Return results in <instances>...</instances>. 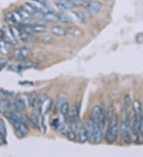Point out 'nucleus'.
<instances>
[{"instance_id": "e433bc0d", "label": "nucleus", "mask_w": 143, "mask_h": 157, "mask_svg": "<svg viewBox=\"0 0 143 157\" xmlns=\"http://www.w3.org/2000/svg\"><path fill=\"white\" fill-rule=\"evenodd\" d=\"M7 63L8 62H7V59H5V58H0V71L2 70L5 67L7 66Z\"/></svg>"}, {"instance_id": "f8f14e48", "label": "nucleus", "mask_w": 143, "mask_h": 157, "mask_svg": "<svg viewBox=\"0 0 143 157\" xmlns=\"http://www.w3.org/2000/svg\"><path fill=\"white\" fill-rule=\"evenodd\" d=\"M14 107H15L16 110L18 111H23L26 107V98L23 95H18L15 98V102H14Z\"/></svg>"}, {"instance_id": "c756f323", "label": "nucleus", "mask_w": 143, "mask_h": 157, "mask_svg": "<svg viewBox=\"0 0 143 157\" xmlns=\"http://www.w3.org/2000/svg\"><path fill=\"white\" fill-rule=\"evenodd\" d=\"M18 13L20 14V15L22 16V18H23V20H26V19L28 20V19H29V18H31L32 16H33L32 14H30L29 13H28L27 11H26L25 10H23L22 7H21L20 9L18 10Z\"/></svg>"}, {"instance_id": "7c9ffc66", "label": "nucleus", "mask_w": 143, "mask_h": 157, "mask_svg": "<svg viewBox=\"0 0 143 157\" xmlns=\"http://www.w3.org/2000/svg\"><path fill=\"white\" fill-rule=\"evenodd\" d=\"M124 102H125V106H126V110H127L130 107H132V102L131 99H130V96L129 95H126L125 96V98H124Z\"/></svg>"}, {"instance_id": "f03ea898", "label": "nucleus", "mask_w": 143, "mask_h": 157, "mask_svg": "<svg viewBox=\"0 0 143 157\" xmlns=\"http://www.w3.org/2000/svg\"><path fill=\"white\" fill-rule=\"evenodd\" d=\"M123 113L122 117V122H121V133L122 137L126 144H130L132 140V133H131V125H130V120L127 112Z\"/></svg>"}, {"instance_id": "6ab92c4d", "label": "nucleus", "mask_w": 143, "mask_h": 157, "mask_svg": "<svg viewBox=\"0 0 143 157\" xmlns=\"http://www.w3.org/2000/svg\"><path fill=\"white\" fill-rule=\"evenodd\" d=\"M10 106H11V104H10L8 99L0 98V113H5L7 110H9Z\"/></svg>"}, {"instance_id": "c9c22d12", "label": "nucleus", "mask_w": 143, "mask_h": 157, "mask_svg": "<svg viewBox=\"0 0 143 157\" xmlns=\"http://www.w3.org/2000/svg\"><path fill=\"white\" fill-rule=\"evenodd\" d=\"M138 131H139V133L141 134V137H143V114L141 115L140 120H139Z\"/></svg>"}, {"instance_id": "412c9836", "label": "nucleus", "mask_w": 143, "mask_h": 157, "mask_svg": "<svg viewBox=\"0 0 143 157\" xmlns=\"http://www.w3.org/2000/svg\"><path fill=\"white\" fill-rule=\"evenodd\" d=\"M66 31H67V34H69L71 36H79L83 33L82 30L76 26L68 27L66 29Z\"/></svg>"}, {"instance_id": "473e14b6", "label": "nucleus", "mask_w": 143, "mask_h": 157, "mask_svg": "<svg viewBox=\"0 0 143 157\" xmlns=\"http://www.w3.org/2000/svg\"><path fill=\"white\" fill-rule=\"evenodd\" d=\"M33 16H34L36 19H38V20H44L45 13H44V12H42V11H36L35 13L33 14Z\"/></svg>"}, {"instance_id": "393cba45", "label": "nucleus", "mask_w": 143, "mask_h": 157, "mask_svg": "<svg viewBox=\"0 0 143 157\" xmlns=\"http://www.w3.org/2000/svg\"><path fill=\"white\" fill-rule=\"evenodd\" d=\"M52 125L53 126L54 129L56 131H61L64 129V128H65V126H64L63 123L60 122V121L58 119V118H55V119L53 120V122H52Z\"/></svg>"}, {"instance_id": "7ed1b4c3", "label": "nucleus", "mask_w": 143, "mask_h": 157, "mask_svg": "<svg viewBox=\"0 0 143 157\" xmlns=\"http://www.w3.org/2000/svg\"><path fill=\"white\" fill-rule=\"evenodd\" d=\"M93 122H96V124H98L100 128L103 129L105 127L106 121H107V114L104 108L99 105H96L93 106L92 110V118Z\"/></svg>"}, {"instance_id": "f704fd0d", "label": "nucleus", "mask_w": 143, "mask_h": 157, "mask_svg": "<svg viewBox=\"0 0 143 157\" xmlns=\"http://www.w3.org/2000/svg\"><path fill=\"white\" fill-rule=\"evenodd\" d=\"M65 102V99L64 97H60L59 99L57 100V102H56V108H57V110H60L61 106H63V104Z\"/></svg>"}, {"instance_id": "4468645a", "label": "nucleus", "mask_w": 143, "mask_h": 157, "mask_svg": "<svg viewBox=\"0 0 143 157\" xmlns=\"http://www.w3.org/2000/svg\"><path fill=\"white\" fill-rule=\"evenodd\" d=\"M29 27L31 28L33 33H45L47 29V26L41 23H34V24H29Z\"/></svg>"}, {"instance_id": "423d86ee", "label": "nucleus", "mask_w": 143, "mask_h": 157, "mask_svg": "<svg viewBox=\"0 0 143 157\" xmlns=\"http://www.w3.org/2000/svg\"><path fill=\"white\" fill-rule=\"evenodd\" d=\"M31 55V49L28 47H22L19 49H16L14 53V57L16 60L24 61Z\"/></svg>"}, {"instance_id": "dca6fc26", "label": "nucleus", "mask_w": 143, "mask_h": 157, "mask_svg": "<svg viewBox=\"0 0 143 157\" xmlns=\"http://www.w3.org/2000/svg\"><path fill=\"white\" fill-rule=\"evenodd\" d=\"M60 112L62 115L63 118L65 120V122H68V117H69V113H70V107L69 104L67 102H65L63 106H61V108L60 110Z\"/></svg>"}, {"instance_id": "ddd939ff", "label": "nucleus", "mask_w": 143, "mask_h": 157, "mask_svg": "<svg viewBox=\"0 0 143 157\" xmlns=\"http://www.w3.org/2000/svg\"><path fill=\"white\" fill-rule=\"evenodd\" d=\"M50 31L54 36H56V37H65V36L67 35L66 29H65L64 27L60 26H52Z\"/></svg>"}, {"instance_id": "c85d7f7f", "label": "nucleus", "mask_w": 143, "mask_h": 157, "mask_svg": "<svg viewBox=\"0 0 143 157\" xmlns=\"http://www.w3.org/2000/svg\"><path fill=\"white\" fill-rule=\"evenodd\" d=\"M13 14V18H14V24L15 23H22L23 22V18H22V16L20 15V14L18 13V11H14L12 13Z\"/></svg>"}, {"instance_id": "39448f33", "label": "nucleus", "mask_w": 143, "mask_h": 157, "mask_svg": "<svg viewBox=\"0 0 143 157\" xmlns=\"http://www.w3.org/2000/svg\"><path fill=\"white\" fill-rule=\"evenodd\" d=\"M52 105H53V101L50 98H48L45 95H41L39 98V102H38V110L39 113H41L42 115L47 113L50 110H51Z\"/></svg>"}, {"instance_id": "cd10ccee", "label": "nucleus", "mask_w": 143, "mask_h": 157, "mask_svg": "<svg viewBox=\"0 0 143 157\" xmlns=\"http://www.w3.org/2000/svg\"><path fill=\"white\" fill-rule=\"evenodd\" d=\"M4 19H5V22H7V23H8V24L10 25L14 24V22L13 14H12L11 12H10V11H7V12L5 13Z\"/></svg>"}, {"instance_id": "f257e3e1", "label": "nucleus", "mask_w": 143, "mask_h": 157, "mask_svg": "<svg viewBox=\"0 0 143 157\" xmlns=\"http://www.w3.org/2000/svg\"><path fill=\"white\" fill-rule=\"evenodd\" d=\"M119 118L117 114H113L111 117L110 122L107 128L106 129L105 133V140L107 142L110 144H113L116 142L119 137Z\"/></svg>"}, {"instance_id": "5701e85b", "label": "nucleus", "mask_w": 143, "mask_h": 157, "mask_svg": "<svg viewBox=\"0 0 143 157\" xmlns=\"http://www.w3.org/2000/svg\"><path fill=\"white\" fill-rule=\"evenodd\" d=\"M44 20L50 22H56L58 21V18H57L56 14H54L52 11H50V12H48V13H45Z\"/></svg>"}, {"instance_id": "58836bf2", "label": "nucleus", "mask_w": 143, "mask_h": 157, "mask_svg": "<svg viewBox=\"0 0 143 157\" xmlns=\"http://www.w3.org/2000/svg\"><path fill=\"white\" fill-rule=\"evenodd\" d=\"M43 1H45V2H47V1H49V0H43Z\"/></svg>"}, {"instance_id": "2f4dec72", "label": "nucleus", "mask_w": 143, "mask_h": 157, "mask_svg": "<svg viewBox=\"0 0 143 157\" xmlns=\"http://www.w3.org/2000/svg\"><path fill=\"white\" fill-rule=\"evenodd\" d=\"M73 14H75L77 19L79 21H81V22H84L85 21V15L84 14L83 12L81 11H73Z\"/></svg>"}, {"instance_id": "aec40b11", "label": "nucleus", "mask_w": 143, "mask_h": 157, "mask_svg": "<svg viewBox=\"0 0 143 157\" xmlns=\"http://www.w3.org/2000/svg\"><path fill=\"white\" fill-rule=\"evenodd\" d=\"M11 44L5 42L2 39L0 40V51L2 54H8L11 52Z\"/></svg>"}, {"instance_id": "9b49d317", "label": "nucleus", "mask_w": 143, "mask_h": 157, "mask_svg": "<svg viewBox=\"0 0 143 157\" xmlns=\"http://www.w3.org/2000/svg\"><path fill=\"white\" fill-rule=\"evenodd\" d=\"M132 109L134 111V117H135L138 119H140L142 115V106H141V102L139 100H134L132 102Z\"/></svg>"}, {"instance_id": "20e7f679", "label": "nucleus", "mask_w": 143, "mask_h": 157, "mask_svg": "<svg viewBox=\"0 0 143 157\" xmlns=\"http://www.w3.org/2000/svg\"><path fill=\"white\" fill-rule=\"evenodd\" d=\"M88 128H89V139L88 140L92 144H99L103 139V131L92 120H90L88 122Z\"/></svg>"}, {"instance_id": "2eb2a0df", "label": "nucleus", "mask_w": 143, "mask_h": 157, "mask_svg": "<svg viewBox=\"0 0 143 157\" xmlns=\"http://www.w3.org/2000/svg\"><path fill=\"white\" fill-rule=\"evenodd\" d=\"M37 66V63L34 62V61H32V60H24V61H22L20 64H18V69L19 71H23V70H26V69H29L32 68H34V67Z\"/></svg>"}, {"instance_id": "a878e982", "label": "nucleus", "mask_w": 143, "mask_h": 157, "mask_svg": "<svg viewBox=\"0 0 143 157\" xmlns=\"http://www.w3.org/2000/svg\"><path fill=\"white\" fill-rule=\"evenodd\" d=\"M66 137L71 141H76V139H77V135H76V131H75V129H72V128L67 130V132H66Z\"/></svg>"}, {"instance_id": "bb28decb", "label": "nucleus", "mask_w": 143, "mask_h": 157, "mask_svg": "<svg viewBox=\"0 0 143 157\" xmlns=\"http://www.w3.org/2000/svg\"><path fill=\"white\" fill-rule=\"evenodd\" d=\"M7 136V128H6V125H5L3 120L0 119V137L5 140Z\"/></svg>"}, {"instance_id": "4be33fe9", "label": "nucleus", "mask_w": 143, "mask_h": 157, "mask_svg": "<svg viewBox=\"0 0 143 157\" xmlns=\"http://www.w3.org/2000/svg\"><path fill=\"white\" fill-rule=\"evenodd\" d=\"M21 7H22L23 10H25L26 11H27L28 13H29L30 14H32V15L35 13L36 11H38L35 9V8H34V6H33V5H32L29 2H25V3H23Z\"/></svg>"}, {"instance_id": "4c0bfd02", "label": "nucleus", "mask_w": 143, "mask_h": 157, "mask_svg": "<svg viewBox=\"0 0 143 157\" xmlns=\"http://www.w3.org/2000/svg\"><path fill=\"white\" fill-rule=\"evenodd\" d=\"M2 141H5V140L3 139H2V137H0V143H2Z\"/></svg>"}, {"instance_id": "9d476101", "label": "nucleus", "mask_w": 143, "mask_h": 157, "mask_svg": "<svg viewBox=\"0 0 143 157\" xmlns=\"http://www.w3.org/2000/svg\"><path fill=\"white\" fill-rule=\"evenodd\" d=\"M79 122V108L76 105H74L72 109H70L69 117H68V122L74 128H76V125Z\"/></svg>"}, {"instance_id": "6e6552de", "label": "nucleus", "mask_w": 143, "mask_h": 157, "mask_svg": "<svg viewBox=\"0 0 143 157\" xmlns=\"http://www.w3.org/2000/svg\"><path fill=\"white\" fill-rule=\"evenodd\" d=\"M89 139V128H88V122H84L81 125L79 129L78 140L80 143L84 144L87 142Z\"/></svg>"}, {"instance_id": "f3484780", "label": "nucleus", "mask_w": 143, "mask_h": 157, "mask_svg": "<svg viewBox=\"0 0 143 157\" xmlns=\"http://www.w3.org/2000/svg\"><path fill=\"white\" fill-rule=\"evenodd\" d=\"M38 98V95L37 92H31L29 95H27V102H28V105L30 107H34L37 104Z\"/></svg>"}, {"instance_id": "1a4fd4ad", "label": "nucleus", "mask_w": 143, "mask_h": 157, "mask_svg": "<svg viewBox=\"0 0 143 157\" xmlns=\"http://www.w3.org/2000/svg\"><path fill=\"white\" fill-rule=\"evenodd\" d=\"M2 40L10 44H16L18 43L17 38L13 35L11 29L3 27L2 29Z\"/></svg>"}, {"instance_id": "72a5a7b5", "label": "nucleus", "mask_w": 143, "mask_h": 157, "mask_svg": "<svg viewBox=\"0 0 143 157\" xmlns=\"http://www.w3.org/2000/svg\"><path fill=\"white\" fill-rule=\"evenodd\" d=\"M29 122H31V124L33 125V126H34L36 128H38L39 123H38V118L37 116L33 114L31 117H29Z\"/></svg>"}, {"instance_id": "0eeeda50", "label": "nucleus", "mask_w": 143, "mask_h": 157, "mask_svg": "<svg viewBox=\"0 0 143 157\" xmlns=\"http://www.w3.org/2000/svg\"><path fill=\"white\" fill-rule=\"evenodd\" d=\"M102 7H103L102 3L99 1H96V0H90V1L84 0L82 4V7L93 13H97L99 11H100Z\"/></svg>"}, {"instance_id": "b1692460", "label": "nucleus", "mask_w": 143, "mask_h": 157, "mask_svg": "<svg viewBox=\"0 0 143 157\" xmlns=\"http://www.w3.org/2000/svg\"><path fill=\"white\" fill-rule=\"evenodd\" d=\"M39 41L43 44H50L53 43V39L52 38V36L49 35V34H41L39 38Z\"/></svg>"}, {"instance_id": "a211bd4d", "label": "nucleus", "mask_w": 143, "mask_h": 157, "mask_svg": "<svg viewBox=\"0 0 143 157\" xmlns=\"http://www.w3.org/2000/svg\"><path fill=\"white\" fill-rule=\"evenodd\" d=\"M56 16H57L58 21H60L62 23H65V24H72V18L68 15V14H66L58 13L56 14Z\"/></svg>"}]
</instances>
